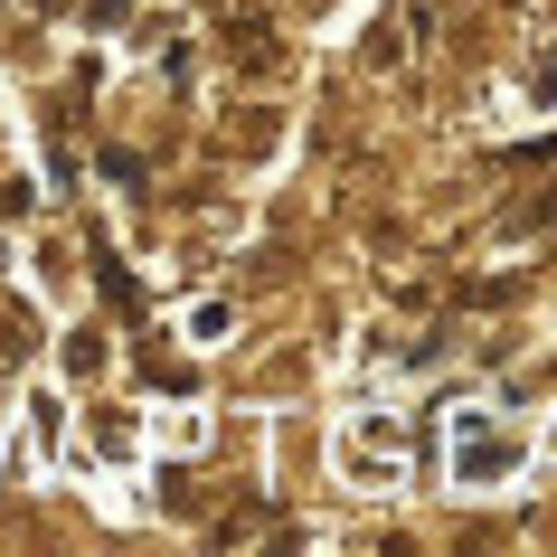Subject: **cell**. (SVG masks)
<instances>
[{
  "instance_id": "6da1fadb",
  "label": "cell",
  "mask_w": 557,
  "mask_h": 557,
  "mask_svg": "<svg viewBox=\"0 0 557 557\" xmlns=\"http://www.w3.org/2000/svg\"><path fill=\"white\" fill-rule=\"evenodd\" d=\"M29 341H38V322H29V312H0V350H29Z\"/></svg>"
}]
</instances>
